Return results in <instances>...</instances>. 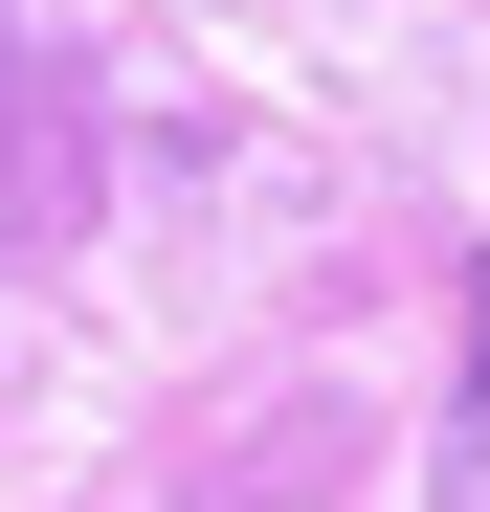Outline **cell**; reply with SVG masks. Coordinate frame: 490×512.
Returning <instances> with one entry per match:
<instances>
[{
    "instance_id": "obj_1",
    "label": "cell",
    "mask_w": 490,
    "mask_h": 512,
    "mask_svg": "<svg viewBox=\"0 0 490 512\" xmlns=\"http://www.w3.org/2000/svg\"><path fill=\"white\" fill-rule=\"evenodd\" d=\"M446 512H490V268H468V423H446Z\"/></svg>"
}]
</instances>
